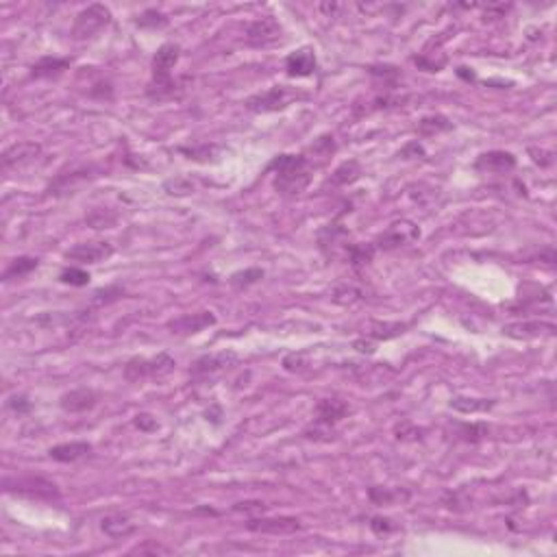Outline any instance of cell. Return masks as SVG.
<instances>
[{
    "mask_svg": "<svg viewBox=\"0 0 557 557\" xmlns=\"http://www.w3.org/2000/svg\"><path fill=\"white\" fill-rule=\"evenodd\" d=\"M268 170H274V190L283 196H299L312 183V168L303 154H278Z\"/></svg>",
    "mask_w": 557,
    "mask_h": 557,
    "instance_id": "1",
    "label": "cell"
},
{
    "mask_svg": "<svg viewBox=\"0 0 557 557\" xmlns=\"http://www.w3.org/2000/svg\"><path fill=\"white\" fill-rule=\"evenodd\" d=\"M281 35H283V28L272 18V15L253 20L244 30V39L249 46H253V48H266V46H272L281 39Z\"/></svg>",
    "mask_w": 557,
    "mask_h": 557,
    "instance_id": "8",
    "label": "cell"
},
{
    "mask_svg": "<svg viewBox=\"0 0 557 557\" xmlns=\"http://www.w3.org/2000/svg\"><path fill=\"white\" fill-rule=\"evenodd\" d=\"M100 529L109 536V538H114V540H120V538H129L135 529H137V524H135V520L129 516V514H125V512H116V514H107V516H103V520H100Z\"/></svg>",
    "mask_w": 557,
    "mask_h": 557,
    "instance_id": "18",
    "label": "cell"
},
{
    "mask_svg": "<svg viewBox=\"0 0 557 557\" xmlns=\"http://www.w3.org/2000/svg\"><path fill=\"white\" fill-rule=\"evenodd\" d=\"M91 451V444L89 442H66V444H57L51 448V457L55 461H61V463H72L76 459H81L85 455H89Z\"/></svg>",
    "mask_w": 557,
    "mask_h": 557,
    "instance_id": "20",
    "label": "cell"
},
{
    "mask_svg": "<svg viewBox=\"0 0 557 557\" xmlns=\"http://www.w3.org/2000/svg\"><path fill=\"white\" fill-rule=\"evenodd\" d=\"M114 255V246L109 242H83L66 251V259L81 261V264H98V261Z\"/></svg>",
    "mask_w": 557,
    "mask_h": 557,
    "instance_id": "12",
    "label": "cell"
},
{
    "mask_svg": "<svg viewBox=\"0 0 557 557\" xmlns=\"http://www.w3.org/2000/svg\"><path fill=\"white\" fill-rule=\"evenodd\" d=\"M294 98H299V91H294L285 85H276L270 87L264 94H255L246 100V107L255 114H268V112H276L288 107Z\"/></svg>",
    "mask_w": 557,
    "mask_h": 557,
    "instance_id": "9",
    "label": "cell"
},
{
    "mask_svg": "<svg viewBox=\"0 0 557 557\" xmlns=\"http://www.w3.org/2000/svg\"><path fill=\"white\" fill-rule=\"evenodd\" d=\"M133 553H170V551L163 549V547H139Z\"/></svg>",
    "mask_w": 557,
    "mask_h": 557,
    "instance_id": "41",
    "label": "cell"
},
{
    "mask_svg": "<svg viewBox=\"0 0 557 557\" xmlns=\"http://www.w3.org/2000/svg\"><path fill=\"white\" fill-rule=\"evenodd\" d=\"M96 400H98V394L91 388H79V390H70L61 396L59 405L68 414H83V412L94 407Z\"/></svg>",
    "mask_w": 557,
    "mask_h": 557,
    "instance_id": "16",
    "label": "cell"
},
{
    "mask_svg": "<svg viewBox=\"0 0 557 557\" xmlns=\"http://www.w3.org/2000/svg\"><path fill=\"white\" fill-rule=\"evenodd\" d=\"M348 261L355 266V268H360V266H366L368 261H373V255L377 253L375 251V246L373 244H348Z\"/></svg>",
    "mask_w": 557,
    "mask_h": 557,
    "instance_id": "26",
    "label": "cell"
},
{
    "mask_svg": "<svg viewBox=\"0 0 557 557\" xmlns=\"http://www.w3.org/2000/svg\"><path fill=\"white\" fill-rule=\"evenodd\" d=\"M259 278H264V270H261V268H249V270H240L236 274H231L229 283L233 288H238V290H244V288L257 283Z\"/></svg>",
    "mask_w": 557,
    "mask_h": 557,
    "instance_id": "27",
    "label": "cell"
},
{
    "mask_svg": "<svg viewBox=\"0 0 557 557\" xmlns=\"http://www.w3.org/2000/svg\"><path fill=\"white\" fill-rule=\"evenodd\" d=\"M37 266H39V261L35 257H18V259H13L11 264L5 268L3 278H5V281H11V278L26 276L30 270H35Z\"/></svg>",
    "mask_w": 557,
    "mask_h": 557,
    "instance_id": "25",
    "label": "cell"
},
{
    "mask_svg": "<svg viewBox=\"0 0 557 557\" xmlns=\"http://www.w3.org/2000/svg\"><path fill=\"white\" fill-rule=\"evenodd\" d=\"M70 66V61L68 59H59V57H42L37 64L30 68V72H33V76H37V79H48V76H57L61 74L66 68Z\"/></svg>",
    "mask_w": 557,
    "mask_h": 557,
    "instance_id": "21",
    "label": "cell"
},
{
    "mask_svg": "<svg viewBox=\"0 0 557 557\" xmlns=\"http://www.w3.org/2000/svg\"><path fill=\"white\" fill-rule=\"evenodd\" d=\"M451 407L461 412V414H477V412H488L494 407L492 398H468V396H455L451 400Z\"/></svg>",
    "mask_w": 557,
    "mask_h": 557,
    "instance_id": "24",
    "label": "cell"
},
{
    "mask_svg": "<svg viewBox=\"0 0 557 557\" xmlns=\"http://www.w3.org/2000/svg\"><path fill=\"white\" fill-rule=\"evenodd\" d=\"M368 497H370V501L377 503V505H388V503H392L394 499H398L400 494H398V492H392V490H388V488H370V490H368Z\"/></svg>",
    "mask_w": 557,
    "mask_h": 557,
    "instance_id": "34",
    "label": "cell"
},
{
    "mask_svg": "<svg viewBox=\"0 0 557 557\" xmlns=\"http://www.w3.org/2000/svg\"><path fill=\"white\" fill-rule=\"evenodd\" d=\"M137 26H142V28H163V26H168V18L157 9H148L137 18Z\"/></svg>",
    "mask_w": 557,
    "mask_h": 557,
    "instance_id": "29",
    "label": "cell"
},
{
    "mask_svg": "<svg viewBox=\"0 0 557 557\" xmlns=\"http://www.w3.org/2000/svg\"><path fill=\"white\" fill-rule=\"evenodd\" d=\"M351 412V407L344 403V400H339V398H322L318 407H316V423H314V431L312 429H307L305 431V436L307 438H316L318 436H329V433L333 431V425L339 423L342 418Z\"/></svg>",
    "mask_w": 557,
    "mask_h": 557,
    "instance_id": "6",
    "label": "cell"
},
{
    "mask_svg": "<svg viewBox=\"0 0 557 557\" xmlns=\"http://www.w3.org/2000/svg\"><path fill=\"white\" fill-rule=\"evenodd\" d=\"M285 70L290 76H309L316 72V55L312 48L294 51L285 59Z\"/></svg>",
    "mask_w": 557,
    "mask_h": 557,
    "instance_id": "19",
    "label": "cell"
},
{
    "mask_svg": "<svg viewBox=\"0 0 557 557\" xmlns=\"http://www.w3.org/2000/svg\"><path fill=\"white\" fill-rule=\"evenodd\" d=\"M503 331L509 337L529 339V337L553 335L555 333V324L553 322H540V320H533V322H514V324H505Z\"/></svg>",
    "mask_w": 557,
    "mask_h": 557,
    "instance_id": "17",
    "label": "cell"
},
{
    "mask_svg": "<svg viewBox=\"0 0 557 557\" xmlns=\"http://www.w3.org/2000/svg\"><path fill=\"white\" fill-rule=\"evenodd\" d=\"M360 177H362V166L355 161V159H351V161H344L339 168H335V173L329 179V185H333V188H339V185L355 183Z\"/></svg>",
    "mask_w": 557,
    "mask_h": 557,
    "instance_id": "22",
    "label": "cell"
},
{
    "mask_svg": "<svg viewBox=\"0 0 557 557\" xmlns=\"http://www.w3.org/2000/svg\"><path fill=\"white\" fill-rule=\"evenodd\" d=\"M233 364H238V355L233 351L211 353V355H203L200 360H196L190 373H192V377H213V375L222 373V370L231 368Z\"/></svg>",
    "mask_w": 557,
    "mask_h": 557,
    "instance_id": "11",
    "label": "cell"
},
{
    "mask_svg": "<svg viewBox=\"0 0 557 557\" xmlns=\"http://www.w3.org/2000/svg\"><path fill=\"white\" fill-rule=\"evenodd\" d=\"M87 222L94 229H105L116 222V213H112L109 209H94L87 215Z\"/></svg>",
    "mask_w": 557,
    "mask_h": 557,
    "instance_id": "31",
    "label": "cell"
},
{
    "mask_svg": "<svg viewBox=\"0 0 557 557\" xmlns=\"http://www.w3.org/2000/svg\"><path fill=\"white\" fill-rule=\"evenodd\" d=\"M418 238H421V229H418L414 222L398 220L385 229L383 233L373 242V246H375V251H394V249H400V246H407V244L416 242Z\"/></svg>",
    "mask_w": 557,
    "mask_h": 557,
    "instance_id": "7",
    "label": "cell"
},
{
    "mask_svg": "<svg viewBox=\"0 0 557 557\" xmlns=\"http://www.w3.org/2000/svg\"><path fill=\"white\" fill-rule=\"evenodd\" d=\"M181 57V46L179 44H173L168 42L163 46H159V51L154 53L152 57V74H154V85L157 87V96H161V91H173V68L177 66V61Z\"/></svg>",
    "mask_w": 557,
    "mask_h": 557,
    "instance_id": "5",
    "label": "cell"
},
{
    "mask_svg": "<svg viewBox=\"0 0 557 557\" xmlns=\"http://www.w3.org/2000/svg\"><path fill=\"white\" fill-rule=\"evenodd\" d=\"M211 324H215V316L211 312H196V314H185L181 318L170 320L168 329L177 335H190V333H198L211 327Z\"/></svg>",
    "mask_w": 557,
    "mask_h": 557,
    "instance_id": "14",
    "label": "cell"
},
{
    "mask_svg": "<svg viewBox=\"0 0 557 557\" xmlns=\"http://www.w3.org/2000/svg\"><path fill=\"white\" fill-rule=\"evenodd\" d=\"M109 22H112V11H109V7H105L100 3L87 5L83 11L76 13L70 35L76 42H85V39L96 37L103 28L109 26Z\"/></svg>",
    "mask_w": 557,
    "mask_h": 557,
    "instance_id": "2",
    "label": "cell"
},
{
    "mask_svg": "<svg viewBox=\"0 0 557 557\" xmlns=\"http://www.w3.org/2000/svg\"><path fill=\"white\" fill-rule=\"evenodd\" d=\"M181 152L188 154L190 159H200V161H207V159H211L213 146H200V148H181Z\"/></svg>",
    "mask_w": 557,
    "mask_h": 557,
    "instance_id": "37",
    "label": "cell"
},
{
    "mask_svg": "<svg viewBox=\"0 0 557 557\" xmlns=\"http://www.w3.org/2000/svg\"><path fill=\"white\" fill-rule=\"evenodd\" d=\"M194 188H196L194 181L188 177H177L173 181H166L168 194H190V192H194Z\"/></svg>",
    "mask_w": 557,
    "mask_h": 557,
    "instance_id": "33",
    "label": "cell"
},
{
    "mask_svg": "<svg viewBox=\"0 0 557 557\" xmlns=\"http://www.w3.org/2000/svg\"><path fill=\"white\" fill-rule=\"evenodd\" d=\"M246 529L255 533H270V536H288L301 529V522L292 516H278V518H251L246 522Z\"/></svg>",
    "mask_w": 557,
    "mask_h": 557,
    "instance_id": "13",
    "label": "cell"
},
{
    "mask_svg": "<svg viewBox=\"0 0 557 557\" xmlns=\"http://www.w3.org/2000/svg\"><path fill=\"white\" fill-rule=\"evenodd\" d=\"M59 278L64 283H70V285H76V288L89 283V274L85 270H81V268H66L64 272H61Z\"/></svg>",
    "mask_w": 557,
    "mask_h": 557,
    "instance_id": "32",
    "label": "cell"
},
{
    "mask_svg": "<svg viewBox=\"0 0 557 557\" xmlns=\"http://www.w3.org/2000/svg\"><path fill=\"white\" fill-rule=\"evenodd\" d=\"M459 429H461L459 436L466 442H477V440H481L484 436H488V427L486 425H461Z\"/></svg>",
    "mask_w": 557,
    "mask_h": 557,
    "instance_id": "35",
    "label": "cell"
},
{
    "mask_svg": "<svg viewBox=\"0 0 557 557\" xmlns=\"http://www.w3.org/2000/svg\"><path fill=\"white\" fill-rule=\"evenodd\" d=\"M39 152H42L39 144H35V142H20V144L9 146L3 152V157H0V163H3V170H11V168H18V166H24L28 161H33Z\"/></svg>",
    "mask_w": 557,
    "mask_h": 557,
    "instance_id": "15",
    "label": "cell"
},
{
    "mask_svg": "<svg viewBox=\"0 0 557 557\" xmlns=\"http://www.w3.org/2000/svg\"><path fill=\"white\" fill-rule=\"evenodd\" d=\"M233 509H236V512H246V514H251V512L264 514L266 512V505L259 503V501H246V503H236Z\"/></svg>",
    "mask_w": 557,
    "mask_h": 557,
    "instance_id": "38",
    "label": "cell"
},
{
    "mask_svg": "<svg viewBox=\"0 0 557 557\" xmlns=\"http://www.w3.org/2000/svg\"><path fill=\"white\" fill-rule=\"evenodd\" d=\"M355 348L357 351H362V353H373V344H368V342H364V339H360V342H355Z\"/></svg>",
    "mask_w": 557,
    "mask_h": 557,
    "instance_id": "42",
    "label": "cell"
},
{
    "mask_svg": "<svg viewBox=\"0 0 557 557\" xmlns=\"http://www.w3.org/2000/svg\"><path fill=\"white\" fill-rule=\"evenodd\" d=\"M122 297V290L120 288H105V290H98V292H94V297H91V305L94 307H103V305H109V303H114V301H118Z\"/></svg>",
    "mask_w": 557,
    "mask_h": 557,
    "instance_id": "30",
    "label": "cell"
},
{
    "mask_svg": "<svg viewBox=\"0 0 557 557\" xmlns=\"http://www.w3.org/2000/svg\"><path fill=\"white\" fill-rule=\"evenodd\" d=\"M135 425L142 429V431H152V429H157V421L150 416V414H137L135 416Z\"/></svg>",
    "mask_w": 557,
    "mask_h": 557,
    "instance_id": "40",
    "label": "cell"
},
{
    "mask_svg": "<svg viewBox=\"0 0 557 557\" xmlns=\"http://www.w3.org/2000/svg\"><path fill=\"white\" fill-rule=\"evenodd\" d=\"M405 329H407V324L403 322H385V324H373V329L368 331V335L377 339H388V337L403 333Z\"/></svg>",
    "mask_w": 557,
    "mask_h": 557,
    "instance_id": "28",
    "label": "cell"
},
{
    "mask_svg": "<svg viewBox=\"0 0 557 557\" xmlns=\"http://www.w3.org/2000/svg\"><path fill=\"white\" fill-rule=\"evenodd\" d=\"M9 409H13L15 414H26L30 409V400L26 396H11L9 398Z\"/></svg>",
    "mask_w": 557,
    "mask_h": 557,
    "instance_id": "39",
    "label": "cell"
},
{
    "mask_svg": "<svg viewBox=\"0 0 557 557\" xmlns=\"http://www.w3.org/2000/svg\"><path fill=\"white\" fill-rule=\"evenodd\" d=\"M370 529H373L377 536H383V533H392L396 529V524L390 520V518H381V516H375L373 522H370Z\"/></svg>",
    "mask_w": 557,
    "mask_h": 557,
    "instance_id": "36",
    "label": "cell"
},
{
    "mask_svg": "<svg viewBox=\"0 0 557 557\" xmlns=\"http://www.w3.org/2000/svg\"><path fill=\"white\" fill-rule=\"evenodd\" d=\"M175 360L166 353H159L157 357L146 360V357H133L125 366V379L135 383L144 379H163L175 370Z\"/></svg>",
    "mask_w": 557,
    "mask_h": 557,
    "instance_id": "4",
    "label": "cell"
},
{
    "mask_svg": "<svg viewBox=\"0 0 557 557\" xmlns=\"http://www.w3.org/2000/svg\"><path fill=\"white\" fill-rule=\"evenodd\" d=\"M453 129V122L448 120L446 116H427L423 118L421 122H418V133H421L423 137H431V135H438V133H446V131H451Z\"/></svg>",
    "mask_w": 557,
    "mask_h": 557,
    "instance_id": "23",
    "label": "cell"
},
{
    "mask_svg": "<svg viewBox=\"0 0 557 557\" xmlns=\"http://www.w3.org/2000/svg\"><path fill=\"white\" fill-rule=\"evenodd\" d=\"M5 490L11 494H20V497H28V499H37V501H59L61 492L59 488L48 481L44 477H15V479H5Z\"/></svg>",
    "mask_w": 557,
    "mask_h": 557,
    "instance_id": "3",
    "label": "cell"
},
{
    "mask_svg": "<svg viewBox=\"0 0 557 557\" xmlns=\"http://www.w3.org/2000/svg\"><path fill=\"white\" fill-rule=\"evenodd\" d=\"M516 168V157L507 150H488L481 152L475 161V170L484 175H505Z\"/></svg>",
    "mask_w": 557,
    "mask_h": 557,
    "instance_id": "10",
    "label": "cell"
}]
</instances>
